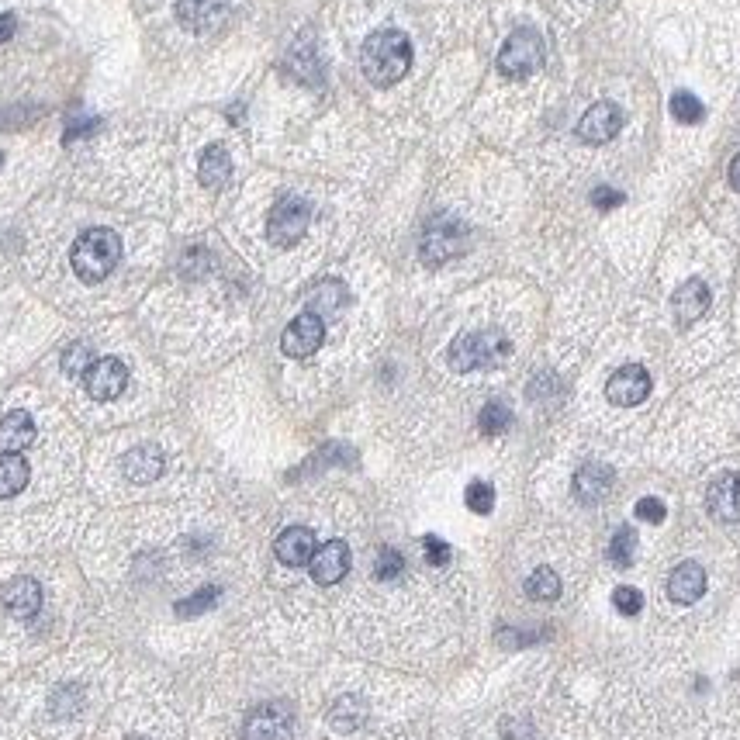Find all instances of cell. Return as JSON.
Listing matches in <instances>:
<instances>
[{"instance_id":"cell-1","label":"cell","mask_w":740,"mask_h":740,"mask_svg":"<svg viewBox=\"0 0 740 740\" xmlns=\"http://www.w3.org/2000/svg\"><path fill=\"white\" fill-rule=\"evenodd\" d=\"M360 66H364V77L374 87H391L409 73L412 66V42L405 39V32L398 28H381L364 42L360 49Z\"/></svg>"},{"instance_id":"cell-2","label":"cell","mask_w":740,"mask_h":740,"mask_svg":"<svg viewBox=\"0 0 740 740\" xmlns=\"http://www.w3.org/2000/svg\"><path fill=\"white\" fill-rule=\"evenodd\" d=\"M70 260H73V274H77L80 281L97 284L118 267V260H122V239L111 229H87L77 243H73Z\"/></svg>"},{"instance_id":"cell-3","label":"cell","mask_w":740,"mask_h":740,"mask_svg":"<svg viewBox=\"0 0 740 740\" xmlns=\"http://www.w3.org/2000/svg\"><path fill=\"white\" fill-rule=\"evenodd\" d=\"M509 339L498 329H478V332H464L450 343V367L457 374H471V370L481 367H495L509 357Z\"/></svg>"},{"instance_id":"cell-4","label":"cell","mask_w":740,"mask_h":740,"mask_svg":"<svg viewBox=\"0 0 740 740\" xmlns=\"http://www.w3.org/2000/svg\"><path fill=\"white\" fill-rule=\"evenodd\" d=\"M543 66V39L536 28H516V32L505 39L502 52H498V70L502 77L523 80Z\"/></svg>"},{"instance_id":"cell-5","label":"cell","mask_w":740,"mask_h":740,"mask_svg":"<svg viewBox=\"0 0 740 740\" xmlns=\"http://www.w3.org/2000/svg\"><path fill=\"white\" fill-rule=\"evenodd\" d=\"M467 246V229L457 222V218H433L422 232V246L419 256L426 267H440V263L460 256Z\"/></svg>"},{"instance_id":"cell-6","label":"cell","mask_w":740,"mask_h":740,"mask_svg":"<svg viewBox=\"0 0 740 740\" xmlns=\"http://www.w3.org/2000/svg\"><path fill=\"white\" fill-rule=\"evenodd\" d=\"M308 222H312V208H308V201L298 198V194H284V198L274 205V211H270L267 239L274 246L288 249L308 232Z\"/></svg>"},{"instance_id":"cell-7","label":"cell","mask_w":740,"mask_h":740,"mask_svg":"<svg viewBox=\"0 0 740 740\" xmlns=\"http://www.w3.org/2000/svg\"><path fill=\"white\" fill-rule=\"evenodd\" d=\"M291 723L294 716L284 702H267L246 716L243 740H291Z\"/></svg>"},{"instance_id":"cell-8","label":"cell","mask_w":740,"mask_h":740,"mask_svg":"<svg viewBox=\"0 0 740 740\" xmlns=\"http://www.w3.org/2000/svg\"><path fill=\"white\" fill-rule=\"evenodd\" d=\"M322 339H326V322H322L315 312H301L298 319L284 329L281 350L294 360H308L312 353H319Z\"/></svg>"},{"instance_id":"cell-9","label":"cell","mask_w":740,"mask_h":740,"mask_svg":"<svg viewBox=\"0 0 740 740\" xmlns=\"http://www.w3.org/2000/svg\"><path fill=\"white\" fill-rule=\"evenodd\" d=\"M647 395H651V374L640 364L619 367L606 384V398L613 405H619V409H633V405H640Z\"/></svg>"},{"instance_id":"cell-10","label":"cell","mask_w":740,"mask_h":740,"mask_svg":"<svg viewBox=\"0 0 740 740\" xmlns=\"http://www.w3.org/2000/svg\"><path fill=\"white\" fill-rule=\"evenodd\" d=\"M125 384H128V370L122 360H115V357L97 360V364L87 370V377H83V388H87V395L94 398V402H111V398H118L125 391Z\"/></svg>"},{"instance_id":"cell-11","label":"cell","mask_w":740,"mask_h":740,"mask_svg":"<svg viewBox=\"0 0 740 740\" xmlns=\"http://www.w3.org/2000/svg\"><path fill=\"white\" fill-rule=\"evenodd\" d=\"M619 128H623V111L613 101H599L585 111V118L578 122V139L592 142V146H602V142L616 139Z\"/></svg>"},{"instance_id":"cell-12","label":"cell","mask_w":740,"mask_h":740,"mask_svg":"<svg viewBox=\"0 0 740 740\" xmlns=\"http://www.w3.org/2000/svg\"><path fill=\"white\" fill-rule=\"evenodd\" d=\"M706 509L720 523H740V474H720L709 485Z\"/></svg>"},{"instance_id":"cell-13","label":"cell","mask_w":740,"mask_h":740,"mask_svg":"<svg viewBox=\"0 0 740 740\" xmlns=\"http://www.w3.org/2000/svg\"><path fill=\"white\" fill-rule=\"evenodd\" d=\"M163 467H166V457L156 443H139V447L128 450L122 460V471L132 485H153L163 474Z\"/></svg>"},{"instance_id":"cell-14","label":"cell","mask_w":740,"mask_h":740,"mask_svg":"<svg viewBox=\"0 0 740 740\" xmlns=\"http://www.w3.org/2000/svg\"><path fill=\"white\" fill-rule=\"evenodd\" d=\"M308 568H312V578L319 581V585H336V581H343V575L350 571V547H346L343 540L322 543L312 554V561H308Z\"/></svg>"},{"instance_id":"cell-15","label":"cell","mask_w":740,"mask_h":740,"mask_svg":"<svg viewBox=\"0 0 740 740\" xmlns=\"http://www.w3.org/2000/svg\"><path fill=\"white\" fill-rule=\"evenodd\" d=\"M0 602L14 619H32L42 609V588L35 578H11L0 588Z\"/></svg>"},{"instance_id":"cell-16","label":"cell","mask_w":740,"mask_h":740,"mask_svg":"<svg viewBox=\"0 0 740 740\" xmlns=\"http://www.w3.org/2000/svg\"><path fill=\"white\" fill-rule=\"evenodd\" d=\"M232 0H177V18L191 32H211L222 25Z\"/></svg>"},{"instance_id":"cell-17","label":"cell","mask_w":740,"mask_h":740,"mask_svg":"<svg viewBox=\"0 0 740 740\" xmlns=\"http://www.w3.org/2000/svg\"><path fill=\"white\" fill-rule=\"evenodd\" d=\"M315 550H319L315 547V533L308 530V526H288V530L277 536V543H274L277 561L288 564V568H301V564H308Z\"/></svg>"},{"instance_id":"cell-18","label":"cell","mask_w":740,"mask_h":740,"mask_svg":"<svg viewBox=\"0 0 740 740\" xmlns=\"http://www.w3.org/2000/svg\"><path fill=\"white\" fill-rule=\"evenodd\" d=\"M671 308H675L678 326H692V322H699L702 315H706V308H709V288H706V281H699V277L685 281L682 288L675 291V298H671Z\"/></svg>"},{"instance_id":"cell-19","label":"cell","mask_w":740,"mask_h":740,"mask_svg":"<svg viewBox=\"0 0 740 740\" xmlns=\"http://www.w3.org/2000/svg\"><path fill=\"white\" fill-rule=\"evenodd\" d=\"M702 592H706V571H702L696 561H685V564H678V568L671 571L668 595L675 602H682V606H692L696 599H702Z\"/></svg>"},{"instance_id":"cell-20","label":"cell","mask_w":740,"mask_h":740,"mask_svg":"<svg viewBox=\"0 0 740 740\" xmlns=\"http://www.w3.org/2000/svg\"><path fill=\"white\" fill-rule=\"evenodd\" d=\"M35 443V419L28 412H7L0 419V453H21Z\"/></svg>"},{"instance_id":"cell-21","label":"cell","mask_w":740,"mask_h":740,"mask_svg":"<svg viewBox=\"0 0 740 740\" xmlns=\"http://www.w3.org/2000/svg\"><path fill=\"white\" fill-rule=\"evenodd\" d=\"M609 488H613V471H609L606 464H585L575 474V495H578V502H585V505L602 502V498L609 495Z\"/></svg>"},{"instance_id":"cell-22","label":"cell","mask_w":740,"mask_h":740,"mask_svg":"<svg viewBox=\"0 0 740 740\" xmlns=\"http://www.w3.org/2000/svg\"><path fill=\"white\" fill-rule=\"evenodd\" d=\"M229 177H232L229 153H225L222 146H208L205 153H201V163H198L201 187H208V191H222V187L229 184Z\"/></svg>"},{"instance_id":"cell-23","label":"cell","mask_w":740,"mask_h":740,"mask_svg":"<svg viewBox=\"0 0 740 740\" xmlns=\"http://www.w3.org/2000/svg\"><path fill=\"white\" fill-rule=\"evenodd\" d=\"M28 460L21 453H0V498H14L28 485Z\"/></svg>"},{"instance_id":"cell-24","label":"cell","mask_w":740,"mask_h":740,"mask_svg":"<svg viewBox=\"0 0 740 740\" xmlns=\"http://www.w3.org/2000/svg\"><path fill=\"white\" fill-rule=\"evenodd\" d=\"M343 305H346V288L339 281H322L319 288L312 291V298H308V312H315L319 319L322 315L339 312Z\"/></svg>"},{"instance_id":"cell-25","label":"cell","mask_w":740,"mask_h":740,"mask_svg":"<svg viewBox=\"0 0 740 740\" xmlns=\"http://www.w3.org/2000/svg\"><path fill=\"white\" fill-rule=\"evenodd\" d=\"M526 595L536 602H554L557 595H561V578H557V571H550V568L533 571V575L526 578Z\"/></svg>"},{"instance_id":"cell-26","label":"cell","mask_w":740,"mask_h":740,"mask_svg":"<svg viewBox=\"0 0 740 740\" xmlns=\"http://www.w3.org/2000/svg\"><path fill=\"white\" fill-rule=\"evenodd\" d=\"M478 426H481V433H488V436L505 433V429L512 426V409L505 402H488L478 415Z\"/></svg>"},{"instance_id":"cell-27","label":"cell","mask_w":740,"mask_h":740,"mask_svg":"<svg viewBox=\"0 0 740 740\" xmlns=\"http://www.w3.org/2000/svg\"><path fill=\"white\" fill-rule=\"evenodd\" d=\"M671 115H675L678 122H685V125H696V122H702L706 108H702V101L696 94H689V90H678V94H671Z\"/></svg>"},{"instance_id":"cell-28","label":"cell","mask_w":740,"mask_h":740,"mask_svg":"<svg viewBox=\"0 0 740 740\" xmlns=\"http://www.w3.org/2000/svg\"><path fill=\"white\" fill-rule=\"evenodd\" d=\"M97 364V357H94V350H90L87 343H73V346H66V353H63V370L70 377H87V370Z\"/></svg>"},{"instance_id":"cell-29","label":"cell","mask_w":740,"mask_h":740,"mask_svg":"<svg viewBox=\"0 0 740 740\" xmlns=\"http://www.w3.org/2000/svg\"><path fill=\"white\" fill-rule=\"evenodd\" d=\"M633 550H637V533H633L630 526H623V530H616L613 543H609V561H613L616 568H630Z\"/></svg>"},{"instance_id":"cell-30","label":"cell","mask_w":740,"mask_h":740,"mask_svg":"<svg viewBox=\"0 0 740 740\" xmlns=\"http://www.w3.org/2000/svg\"><path fill=\"white\" fill-rule=\"evenodd\" d=\"M329 720L336 723L339 730H357L364 723V702L360 699H339L336 709L329 713Z\"/></svg>"},{"instance_id":"cell-31","label":"cell","mask_w":740,"mask_h":740,"mask_svg":"<svg viewBox=\"0 0 740 740\" xmlns=\"http://www.w3.org/2000/svg\"><path fill=\"white\" fill-rule=\"evenodd\" d=\"M464 502H467V509H471V512L488 516V512L495 509V488L488 485V481H471V485H467Z\"/></svg>"},{"instance_id":"cell-32","label":"cell","mask_w":740,"mask_h":740,"mask_svg":"<svg viewBox=\"0 0 740 740\" xmlns=\"http://www.w3.org/2000/svg\"><path fill=\"white\" fill-rule=\"evenodd\" d=\"M405 571V557L398 554L395 547H381L377 550V561H374V575L377 581H395Z\"/></svg>"},{"instance_id":"cell-33","label":"cell","mask_w":740,"mask_h":740,"mask_svg":"<svg viewBox=\"0 0 740 740\" xmlns=\"http://www.w3.org/2000/svg\"><path fill=\"white\" fill-rule=\"evenodd\" d=\"M218 588L215 585H208V588H201V592H194L191 599H184V602H177V616H201V613H208L211 606L218 602Z\"/></svg>"},{"instance_id":"cell-34","label":"cell","mask_w":740,"mask_h":740,"mask_svg":"<svg viewBox=\"0 0 740 740\" xmlns=\"http://www.w3.org/2000/svg\"><path fill=\"white\" fill-rule=\"evenodd\" d=\"M83 706V689L80 685H63L52 692V716H73Z\"/></svg>"},{"instance_id":"cell-35","label":"cell","mask_w":740,"mask_h":740,"mask_svg":"<svg viewBox=\"0 0 740 740\" xmlns=\"http://www.w3.org/2000/svg\"><path fill=\"white\" fill-rule=\"evenodd\" d=\"M613 606H616L623 616H637L640 609H644V595H640L637 588H630V585H626V588H616V592H613Z\"/></svg>"},{"instance_id":"cell-36","label":"cell","mask_w":740,"mask_h":740,"mask_svg":"<svg viewBox=\"0 0 740 740\" xmlns=\"http://www.w3.org/2000/svg\"><path fill=\"white\" fill-rule=\"evenodd\" d=\"M97 128H101V118H87V115H73L70 122H66V142H77V139H87V135H94Z\"/></svg>"},{"instance_id":"cell-37","label":"cell","mask_w":740,"mask_h":740,"mask_svg":"<svg viewBox=\"0 0 740 740\" xmlns=\"http://www.w3.org/2000/svg\"><path fill=\"white\" fill-rule=\"evenodd\" d=\"M633 512H637V519H644V523H664V516H668V509H664L661 498H651V495L640 498Z\"/></svg>"},{"instance_id":"cell-38","label":"cell","mask_w":740,"mask_h":740,"mask_svg":"<svg viewBox=\"0 0 740 740\" xmlns=\"http://www.w3.org/2000/svg\"><path fill=\"white\" fill-rule=\"evenodd\" d=\"M422 547H426V561L433 564V568L450 564V547L440 540V536H426V540H422Z\"/></svg>"},{"instance_id":"cell-39","label":"cell","mask_w":740,"mask_h":740,"mask_svg":"<svg viewBox=\"0 0 740 740\" xmlns=\"http://www.w3.org/2000/svg\"><path fill=\"white\" fill-rule=\"evenodd\" d=\"M623 201H626V198L616 191V187H599V191L592 194V205H595V208H602V211H613V208L623 205Z\"/></svg>"},{"instance_id":"cell-40","label":"cell","mask_w":740,"mask_h":740,"mask_svg":"<svg viewBox=\"0 0 740 740\" xmlns=\"http://www.w3.org/2000/svg\"><path fill=\"white\" fill-rule=\"evenodd\" d=\"M14 35V14H0V45Z\"/></svg>"},{"instance_id":"cell-41","label":"cell","mask_w":740,"mask_h":740,"mask_svg":"<svg viewBox=\"0 0 740 740\" xmlns=\"http://www.w3.org/2000/svg\"><path fill=\"white\" fill-rule=\"evenodd\" d=\"M730 187L740 191V156H734V163H730Z\"/></svg>"},{"instance_id":"cell-42","label":"cell","mask_w":740,"mask_h":740,"mask_svg":"<svg viewBox=\"0 0 740 740\" xmlns=\"http://www.w3.org/2000/svg\"><path fill=\"white\" fill-rule=\"evenodd\" d=\"M128 740H149V737H128Z\"/></svg>"},{"instance_id":"cell-43","label":"cell","mask_w":740,"mask_h":740,"mask_svg":"<svg viewBox=\"0 0 740 740\" xmlns=\"http://www.w3.org/2000/svg\"><path fill=\"white\" fill-rule=\"evenodd\" d=\"M0 166H4V153H0Z\"/></svg>"}]
</instances>
